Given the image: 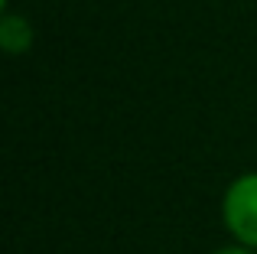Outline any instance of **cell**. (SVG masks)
<instances>
[{"mask_svg":"<svg viewBox=\"0 0 257 254\" xmlns=\"http://www.w3.org/2000/svg\"><path fill=\"white\" fill-rule=\"evenodd\" d=\"M221 222L234 241L257 248V173H244L225 189Z\"/></svg>","mask_w":257,"mask_h":254,"instance_id":"cell-1","label":"cell"},{"mask_svg":"<svg viewBox=\"0 0 257 254\" xmlns=\"http://www.w3.org/2000/svg\"><path fill=\"white\" fill-rule=\"evenodd\" d=\"M0 46H4L7 56H23V52H30V46H33L30 20L20 17V13L4 10V17H0Z\"/></svg>","mask_w":257,"mask_h":254,"instance_id":"cell-2","label":"cell"},{"mask_svg":"<svg viewBox=\"0 0 257 254\" xmlns=\"http://www.w3.org/2000/svg\"><path fill=\"white\" fill-rule=\"evenodd\" d=\"M215 254H257V248H247V244H231V248H218Z\"/></svg>","mask_w":257,"mask_h":254,"instance_id":"cell-3","label":"cell"}]
</instances>
